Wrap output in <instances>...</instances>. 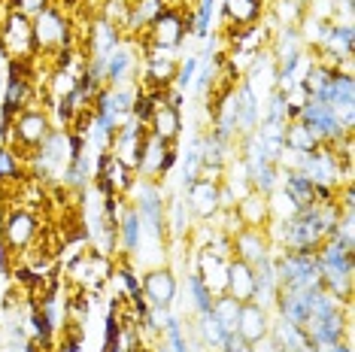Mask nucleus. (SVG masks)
I'll use <instances>...</instances> for the list:
<instances>
[{"label": "nucleus", "mask_w": 355, "mask_h": 352, "mask_svg": "<svg viewBox=\"0 0 355 352\" xmlns=\"http://www.w3.org/2000/svg\"><path fill=\"white\" fill-rule=\"evenodd\" d=\"M195 331H198V340L204 343L207 349H216V352H219V349H222V343L228 340V334H225V328H222L219 322H216V316H213V313L198 316Z\"/></svg>", "instance_id": "obj_40"}, {"label": "nucleus", "mask_w": 355, "mask_h": 352, "mask_svg": "<svg viewBox=\"0 0 355 352\" xmlns=\"http://www.w3.org/2000/svg\"><path fill=\"white\" fill-rule=\"evenodd\" d=\"M185 298H189V307H191V313H195V319L213 310V292L200 283L198 274L185 276Z\"/></svg>", "instance_id": "obj_38"}, {"label": "nucleus", "mask_w": 355, "mask_h": 352, "mask_svg": "<svg viewBox=\"0 0 355 352\" xmlns=\"http://www.w3.org/2000/svg\"><path fill=\"white\" fill-rule=\"evenodd\" d=\"M134 98H137V85L128 82V85H110V100H112V109H116L122 118L131 116V107H134Z\"/></svg>", "instance_id": "obj_44"}, {"label": "nucleus", "mask_w": 355, "mask_h": 352, "mask_svg": "<svg viewBox=\"0 0 355 352\" xmlns=\"http://www.w3.org/2000/svg\"><path fill=\"white\" fill-rule=\"evenodd\" d=\"M279 188L288 195V201H292L297 210H304V206H313V182L310 176L301 173V170H279Z\"/></svg>", "instance_id": "obj_33"}, {"label": "nucleus", "mask_w": 355, "mask_h": 352, "mask_svg": "<svg viewBox=\"0 0 355 352\" xmlns=\"http://www.w3.org/2000/svg\"><path fill=\"white\" fill-rule=\"evenodd\" d=\"M101 176H107V179L112 182V188H116L119 195H128V191H131V186H134V179H137V173H134L128 164L119 161V158H112L110 167H107V170H103Z\"/></svg>", "instance_id": "obj_43"}, {"label": "nucleus", "mask_w": 355, "mask_h": 352, "mask_svg": "<svg viewBox=\"0 0 355 352\" xmlns=\"http://www.w3.org/2000/svg\"><path fill=\"white\" fill-rule=\"evenodd\" d=\"M28 179V167L12 149L0 146V186H21Z\"/></svg>", "instance_id": "obj_39"}, {"label": "nucleus", "mask_w": 355, "mask_h": 352, "mask_svg": "<svg viewBox=\"0 0 355 352\" xmlns=\"http://www.w3.org/2000/svg\"><path fill=\"white\" fill-rule=\"evenodd\" d=\"M209 313H213L216 322L225 328V334H237L240 301H234L231 294H219V298H213V310H209Z\"/></svg>", "instance_id": "obj_41"}, {"label": "nucleus", "mask_w": 355, "mask_h": 352, "mask_svg": "<svg viewBox=\"0 0 355 352\" xmlns=\"http://www.w3.org/2000/svg\"><path fill=\"white\" fill-rule=\"evenodd\" d=\"M322 103H328V107H334L337 113L340 109H352L355 107V76L352 73H337L328 79L325 85H322V91L316 94Z\"/></svg>", "instance_id": "obj_24"}, {"label": "nucleus", "mask_w": 355, "mask_h": 352, "mask_svg": "<svg viewBox=\"0 0 355 352\" xmlns=\"http://www.w3.org/2000/svg\"><path fill=\"white\" fill-rule=\"evenodd\" d=\"M49 131H52L49 113H46L43 107H28V109H21V113L12 118V125L6 127L3 143H0V146L12 149L15 155L25 161L31 152H37L40 146H43V140L49 137Z\"/></svg>", "instance_id": "obj_4"}, {"label": "nucleus", "mask_w": 355, "mask_h": 352, "mask_svg": "<svg viewBox=\"0 0 355 352\" xmlns=\"http://www.w3.org/2000/svg\"><path fill=\"white\" fill-rule=\"evenodd\" d=\"M137 352H155V349H149V346H140V349H137Z\"/></svg>", "instance_id": "obj_56"}, {"label": "nucleus", "mask_w": 355, "mask_h": 352, "mask_svg": "<svg viewBox=\"0 0 355 352\" xmlns=\"http://www.w3.org/2000/svg\"><path fill=\"white\" fill-rule=\"evenodd\" d=\"M198 146H200V167H219V170H225L234 158V152H231L234 143L219 140L213 131L198 134Z\"/></svg>", "instance_id": "obj_31"}, {"label": "nucleus", "mask_w": 355, "mask_h": 352, "mask_svg": "<svg viewBox=\"0 0 355 352\" xmlns=\"http://www.w3.org/2000/svg\"><path fill=\"white\" fill-rule=\"evenodd\" d=\"M270 322H273V313L261 303L249 301V303H240V316H237V337H243L246 343H255L258 337L270 334Z\"/></svg>", "instance_id": "obj_21"}, {"label": "nucleus", "mask_w": 355, "mask_h": 352, "mask_svg": "<svg viewBox=\"0 0 355 352\" xmlns=\"http://www.w3.org/2000/svg\"><path fill=\"white\" fill-rule=\"evenodd\" d=\"M304 331L310 334L313 352H325L343 340H352V307L340 310V313L322 316V319H310L304 325Z\"/></svg>", "instance_id": "obj_10"}, {"label": "nucleus", "mask_w": 355, "mask_h": 352, "mask_svg": "<svg viewBox=\"0 0 355 352\" xmlns=\"http://www.w3.org/2000/svg\"><path fill=\"white\" fill-rule=\"evenodd\" d=\"M322 289H328L340 303L352 307V276H355V240L352 234H337L325 240L316 252Z\"/></svg>", "instance_id": "obj_1"}, {"label": "nucleus", "mask_w": 355, "mask_h": 352, "mask_svg": "<svg viewBox=\"0 0 355 352\" xmlns=\"http://www.w3.org/2000/svg\"><path fill=\"white\" fill-rule=\"evenodd\" d=\"M140 67V55L131 39H122L110 55H107V85H128L134 82V73Z\"/></svg>", "instance_id": "obj_18"}, {"label": "nucleus", "mask_w": 355, "mask_h": 352, "mask_svg": "<svg viewBox=\"0 0 355 352\" xmlns=\"http://www.w3.org/2000/svg\"><path fill=\"white\" fill-rule=\"evenodd\" d=\"M40 231H43L40 213L28 210V206H10V210H3V215H0V243H3L15 258L25 255L31 246H34Z\"/></svg>", "instance_id": "obj_5"}, {"label": "nucleus", "mask_w": 355, "mask_h": 352, "mask_svg": "<svg viewBox=\"0 0 355 352\" xmlns=\"http://www.w3.org/2000/svg\"><path fill=\"white\" fill-rule=\"evenodd\" d=\"M185 206L189 213L200 222L216 219V213L222 210L219 204V182H209V179H195L189 188H185Z\"/></svg>", "instance_id": "obj_16"}, {"label": "nucleus", "mask_w": 355, "mask_h": 352, "mask_svg": "<svg viewBox=\"0 0 355 352\" xmlns=\"http://www.w3.org/2000/svg\"><path fill=\"white\" fill-rule=\"evenodd\" d=\"M149 127V134H155L158 140H164V143H176L182 137V113L180 109H173V107H158L155 109V116H152V122L146 125Z\"/></svg>", "instance_id": "obj_34"}, {"label": "nucleus", "mask_w": 355, "mask_h": 352, "mask_svg": "<svg viewBox=\"0 0 355 352\" xmlns=\"http://www.w3.org/2000/svg\"><path fill=\"white\" fill-rule=\"evenodd\" d=\"M164 222H167V234L173 237H185L191 231V213L185 206V197L171 195L164 201Z\"/></svg>", "instance_id": "obj_35"}, {"label": "nucleus", "mask_w": 355, "mask_h": 352, "mask_svg": "<svg viewBox=\"0 0 355 352\" xmlns=\"http://www.w3.org/2000/svg\"><path fill=\"white\" fill-rule=\"evenodd\" d=\"M198 64H200L198 55H189V58H180V67H176L173 88H180V91L189 94V91H191V82H195V73H198Z\"/></svg>", "instance_id": "obj_46"}, {"label": "nucleus", "mask_w": 355, "mask_h": 352, "mask_svg": "<svg viewBox=\"0 0 355 352\" xmlns=\"http://www.w3.org/2000/svg\"><path fill=\"white\" fill-rule=\"evenodd\" d=\"M180 164V149H176V143H171V146L164 149V158H161V167H158V182H164L167 176L173 173V167Z\"/></svg>", "instance_id": "obj_47"}, {"label": "nucleus", "mask_w": 355, "mask_h": 352, "mask_svg": "<svg viewBox=\"0 0 355 352\" xmlns=\"http://www.w3.org/2000/svg\"><path fill=\"white\" fill-rule=\"evenodd\" d=\"M128 204L137 210L143 225V243L152 240V243H161L167 237V222H164V188L155 179H140L137 176L131 191H128Z\"/></svg>", "instance_id": "obj_2"}, {"label": "nucleus", "mask_w": 355, "mask_h": 352, "mask_svg": "<svg viewBox=\"0 0 355 352\" xmlns=\"http://www.w3.org/2000/svg\"><path fill=\"white\" fill-rule=\"evenodd\" d=\"M231 252H234V258H240L246 264H258L264 255L273 252V246L264 228H240L231 234Z\"/></svg>", "instance_id": "obj_15"}, {"label": "nucleus", "mask_w": 355, "mask_h": 352, "mask_svg": "<svg viewBox=\"0 0 355 352\" xmlns=\"http://www.w3.org/2000/svg\"><path fill=\"white\" fill-rule=\"evenodd\" d=\"M6 127H10V125H6V118H3V113H0V143H3V134H6Z\"/></svg>", "instance_id": "obj_55"}, {"label": "nucleus", "mask_w": 355, "mask_h": 352, "mask_svg": "<svg viewBox=\"0 0 355 352\" xmlns=\"http://www.w3.org/2000/svg\"><path fill=\"white\" fill-rule=\"evenodd\" d=\"M34 43H37V55H46V58H55L58 52L76 46L73 39V15L67 10H61L58 3L43 6L34 19Z\"/></svg>", "instance_id": "obj_3"}, {"label": "nucleus", "mask_w": 355, "mask_h": 352, "mask_svg": "<svg viewBox=\"0 0 355 352\" xmlns=\"http://www.w3.org/2000/svg\"><path fill=\"white\" fill-rule=\"evenodd\" d=\"M255 270V303H261V307H273V298H277L279 292V283H277V270H273V252L264 255L258 264H252Z\"/></svg>", "instance_id": "obj_30"}, {"label": "nucleus", "mask_w": 355, "mask_h": 352, "mask_svg": "<svg viewBox=\"0 0 355 352\" xmlns=\"http://www.w3.org/2000/svg\"><path fill=\"white\" fill-rule=\"evenodd\" d=\"M234 213H237V219L243 228H268L270 225L268 197L258 195V191H249V195L240 197L237 206H234Z\"/></svg>", "instance_id": "obj_28"}, {"label": "nucleus", "mask_w": 355, "mask_h": 352, "mask_svg": "<svg viewBox=\"0 0 355 352\" xmlns=\"http://www.w3.org/2000/svg\"><path fill=\"white\" fill-rule=\"evenodd\" d=\"M189 37V21H185V10H176V6H164L158 12V19L146 28V34L140 39H146L152 46H161V49L176 52Z\"/></svg>", "instance_id": "obj_11"}, {"label": "nucleus", "mask_w": 355, "mask_h": 352, "mask_svg": "<svg viewBox=\"0 0 355 352\" xmlns=\"http://www.w3.org/2000/svg\"><path fill=\"white\" fill-rule=\"evenodd\" d=\"M12 258H15V255H12L10 249H6L3 243H0V276H3V279L12 274Z\"/></svg>", "instance_id": "obj_51"}, {"label": "nucleus", "mask_w": 355, "mask_h": 352, "mask_svg": "<svg viewBox=\"0 0 355 352\" xmlns=\"http://www.w3.org/2000/svg\"><path fill=\"white\" fill-rule=\"evenodd\" d=\"M143 285V298H146L149 307L155 310H173L176 298H180V279L167 264H155V267H146L140 276Z\"/></svg>", "instance_id": "obj_12"}, {"label": "nucleus", "mask_w": 355, "mask_h": 352, "mask_svg": "<svg viewBox=\"0 0 355 352\" xmlns=\"http://www.w3.org/2000/svg\"><path fill=\"white\" fill-rule=\"evenodd\" d=\"M297 3H310V0H297Z\"/></svg>", "instance_id": "obj_57"}, {"label": "nucleus", "mask_w": 355, "mask_h": 352, "mask_svg": "<svg viewBox=\"0 0 355 352\" xmlns=\"http://www.w3.org/2000/svg\"><path fill=\"white\" fill-rule=\"evenodd\" d=\"M249 346H252V352H279L277 340H273L270 334H264V337H258L255 343H249Z\"/></svg>", "instance_id": "obj_52"}, {"label": "nucleus", "mask_w": 355, "mask_h": 352, "mask_svg": "<svg viewBox=\"0 0 355 352\" xmlns=\"http://www.w3.org/2000/svg\"><path fill=\"white\" fill-rule=\"evenodd\" d=\"M219 352H252V346H249L243 337H237V334H228V340L222 343Z\"/></svg>", "instance_id": "obj_49"}, {"label": "nucleus", "mask_w": 355, "mask_h": 352, "mask_svg": "<svg viewBox=\"0 0 355 352\" xmlns=\"http://www.w3.org/2000/svg\"><path fill=\"white\" fill-rule=\"evenodd\" d=\"M225 294H231L234 301L240 303H249L255 298V270L252 264L240 261V258H228V289H225Z\"/></svg>", "instance_id": "obj_25"}, {"label": "nucleus", "mask_w": 355, "mask_h": 352, "mask_svg": "<svg viewBox=\"0 0 355 352\" xmlns=\"http://www.w3.org/2000/svg\"><path fill=\"white\" fill-rule=\"evenodd\" d=\"M234 100H237V116H234V127H237V137H246L252 134L258 125H261V100L252 94L243 79L234 88Z\"/></svg>", "instance_id": "obj_20"}, {"label": "nucleus", "mask_w": 355, "mask_h": 352, "mask_svg": "<svg viewBox=\"0 0 355 352\" xmlns=\"http://www.w3.org/2000/svg\"><path fill=\"white\" fill-rule=\"evenodd\" d=\"M110 276H112V258L98 249L79 252L76 258L67 264V279L83 292H98Z\"/></svg>", "instance_id": "obj_9"}, {"label": "nucleus", "mask_w": 355, "mask_h": 352, "mask_svg": "<svg viewBox=\"0 0 355 352\" xmlns=\"http://www.w3.org/2000/svg\"><path fill=\"white\" fill-rule=\"evenodd\" d=\"M171 143L158 140L155 134L146 131V137L140 143V161H137V176L140 179H155L158 182V167H161V158H164V149Z\"/></svg>", "instance_id": "obj_32"}, {"label": "nucleus", "mask_w": 355, "mask_h": 352, "mask_svg": "<svg viewBox=\"0 0 355 352\" xmlns=\"http://www.w3.org/2000/svg\"><path fill=\"white\" fill-rule=\"evenodd\" d=\"M64 188L76 191V195H83L88 188V182H92V155H79L73 161H64Z\"/></svg>", "instance_id": "obj_36"}, {"label": "nucleus", "mask_w": 355, "mask_h": 352, "mask_svg": "<svg viewBox=\"0 0 355 352\" xmlns=\"http://www.w3.org/2000/svg\"><path fill=\"white\" fill-rule=\"evenodd\" d=\"M119 246H122V252L128 258H137L143 249V225H140V215H137L131 204L119 215Z\"/></svg>", "instance_id": "obj_29"}, {"label": "nucleus", "mask_w": 355, "mask_h": 352, "mask_svg": "<svg viewBox=\"0 0 355 352\" xmlns=\"http://www.w3.org/2000/svg\"><path fill=\"white\" fill-rule=\"evenodd\" d=\"M268 15L264 0H222V28L225 30H243L252 28Z\"/></svg>", "instance_id": "obj_17"}, {"label": "nucleus", "mask_w": 355, "mask_h": 352, "mask_svg": "<svg viewBox=\"0 0 355 352\" xmlns=\"http://www.w3.org/2000/svg\"><path fill=\"white\" fill-rule=\"evenodd\" d=\"M325 352H352V340H343V343H337V346H331Z\"/></svg>", "instance_id": "obj_53"}, {"label": "nucleus", "mask_w": 355, "mask_h": 352, "mask_svg": "<svg viewBox=\"0 0 355 352\" xmlns=\"http://www.w3.org/2000/svg\"><path fill=\"white\" fill-rule=\"evenodd\" d=\"M176 67H180L176 55H171V58H146L143 61L140 88H146V91H167V88H173Z\"/></svg>", "instance_id": "obj_23"}, {"label": "nucleus", "mask_w": 355, "mask_h": 352, "mask_svg": "<svg viewBox=\"0 0 355 352\" xmlns=\"http://www.w3.org/2000/svg\"><path fill=\"white\" fill-rule=\"evenodd\" d=\"M52 0H19V12H25V15H31V19H34V15L43 10V6H49Z\"/></svg>", "instance_id": "obj_50"}, {"label": "nucleus", "mask_w": 355, "mask_h": 352, "mask_svg": "<svg viewBox=\"0 0 355 352\" xmlns=\"http://www.w3.org/2000/svg\"><path fill=\"white\" fill-rule=\"evenodd\" d=\"M0 52L10 58H19V61H34L37 58V43H34V21L31 15L19 12V10H10L0 25Z\"/></svg>", "instance_id": "obj_7"}, {"label": "nucleus", "mask_w": 355, "mask_h": 352, "mask_svg": "<svg viewBox=\"0 0 355 352\" xmlns=\"http://www.w3.org/2000/svg\"><path fill=\"white\" fill-rule=\"evenodd\" d=\"M343 161L337 158V152L331 143H319L313 152H306V155L297 158V170L310 176V182H316V186H334L340 188L343 186Z\"/></svg>", "instance_id": "obj_8"}, {"label": "nucleus", "mask_w": 355, "mask_h": 352, "mask_svg": "<svg viewBox=\"0 0 355 352\" xmlns=\"http://www.w3.org/2000/svg\"><path fill=\"white\" fill-rule=\"evenodd\" d=\"M88 152V137L79 131H67V161H73V158L85 155Z\"/></svg>", "instance_id": "obj_48"}, {"label": "nucleus", "mask_w": 355, "mask_h": 352, "mask_svg": "<svg viewBox=\"0 0 355 352\" xmlns=\"http://www.w3.org/2000/svg\"><path fill=\"white\" fill-rule=\"evenodd\" d=\"M52 3H58L61 10H67V12H73V6L79 3V0H52Z\"/></svg>", "instance_id": "obj_54"}, {"label": "nucleus", "mask_w": 355, "mask_h": 352, "mask_svg": "<svg viewBox=\"0 0 355 352\" xmlns=\"http://www.w3.org/2000/svg\"><path fill=\"white\" fill-rule=\"evenodd\" d=\"M85 39H88L85 58H107V55L125 39V34L116 25H110V21H103L101 15H98V19H94L92 25L85 28Z\"/></svg>", "instance_id": "obj_22"}, {"label": "nucleus", "mask_w": 355, "mask_h": 352, "mask_svg": "<svg viewBox=\"0 0 355 352\" xmlns=\"http://www.w3.org/2000/svg\"><path fill=\"white\" fill-rule=\"evenodd\" d=\"M282 146L295 155H306L319 146V140L313 137L310 127H304L301 122H286V131H282Z\"/></svg>", "instance_id": "obj_37"}, {"label": "nucleus", "mask_w": 355, "mask_h": 352, "mask_svg": "<svg viewBox=\"0 0 355 352\" xmlns=\"http://www.w3.org/2000/svg\"><path fill=\"white\" fill-rule=\"evenodd\" d=\"M297 122L304 127H310L313 137L319 143H334L343 137V127H340V113L328 103H322L319 98H306V103L301 107V116Z\"/></svg>", "instance_id": "obj_13"}, {"label": "nucleus", "mask_w": 355, "mask_h": 352, "mask_svg": "<svg viewBox=\"0 0 355 352\" xmlns=\"http://www.w3.org/2000/svg\"><path fill=\"white\" fill-rule=\"evenodd\" d=\"M161 10H164V0H128L125 39H137V37L146 34V28L158 19Z\"/></svg>", "instance_id": "obj_26"}, {"label": "nucleus", "mask_w": 355, "mask_h": 352, "mask_svg": "<svg viewBox=\"0 0 355 352\" xmlns=\"http://www.w3.org/2000/svg\"><path fill=\"white\" fill-rule=\"evenodd\" d=\"M76 79H79V70H55L46 88H49L52 98H67L76 88Z\"/></svg>", "instance_id": "obj_45"}, {"label": "nucleus", "mask_w": 355, "mask_h": 352, "mask_svg": "<svg viewBox=\"0 0 355 352\" xmlns=\"http://www.w3.org/2000/svg\"><path fill=\"white\" fill-rule=\"evenodd\" d=\"M270 337L277 340L279 352H313L310 334H306L301 325L286 322V319H279V316H273V322H270Z\"/></svg>", "instance_id": "obj_27"}, {"label": "nucleus", "mask_w": 355, "mask_h": 352, "mask_svg": "<svg viewBox=\"0 0 355 352\" xmlns=\"http://www.w3.org/2000/svg\"><path fill=\"white\" fill-rule=\"evenodd\" d=\"M273 270H277L279 289H313V285L322 283L316 255L273 249Z\"/></svg>", "instance_id": "obj_6"}, {"label": "nucleus", "mask_w": 355, "mask_h": 352, "mask_svg": "<svg viewBox=\"0 0 355 352\" xmlns=\"http://www.w3.org/2000/svg\"><path fill=\"white\" fill-rule=\"evenodd\" d=\"M249 186H252V191H258V195L270 197L273 191L279 188V167L261 164V167H255V170H249Z\"/></svg>", "instance_id": "obj_42"}, {"label": "nucleus", "mask_w": 355, "mask_h": 352, "mask_svg": "<svg viewBox=\"0 0 355 352\" xmlns=\"http://www.w3.org/2000/svg\"><path fill=\"white\" fill-rule=\"evenodd\" d=\"M195 274L200 276V283L213 292V298H219L228 289V258L225 255H216L213 249L200 246L198 249V270Z\"/></svg>", "instance_id": "obj_19"}, {"label": "nucleus", "mask_w": 355, "mask_h": 352, "mask_svg": "<svg viewBox=\"0 0 355 352\" xmlns=\"http://www.w3.org/2000/svg\"><path fill=\"white\" fill-rule=\"evenodd\" d=\"M146 131H149L146 125H140L137 118L128 116L125 122L116 127L112 143H110L112 158H119L122 164H128L134 173H137V161H140V143H143V137H146Z\"/></svg>", "instance_id": "obj_14"}]
</instances>
